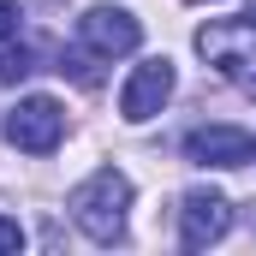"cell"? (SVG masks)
Wrapping results in <instances>:
<instances>
[{
    "label": "cell",
    "mask_w": 256,
    "mask_h": 256,
    "mask_svg": "<svg viewBox=\"0 0 256 256\" xmlns=\"http://www.w3.org/2000/svg\"><path fill=\"white\" fill-rule=\"evenodd\" d=\"M244 18H250V24H256V0H244Z\"/></svg>",
    "instance_id": "11"
},
{
    "label": "cell",
    "mask_w": 256,
    "mask_h": 256,
    "mask_svg": "<svg viewBox=\"0 0 256 256\" xmlns=\"http://www.w3.org/2000/svg\"><path fill=\"white\" fill-rule=\"evenodd\" d=\"M185 155L196 167H244V161H256V137L238 126H196L185 137Z\"/></svg>",
    "instance_id": "7"
},
{
    "label": "cell",
    "mask_w": 256,
    "mask_h": 256,
    "mask_svg": "<svg viewBox=\"0 0 256 256\" xmlns=\"http://www.w3.org/2000/svg\"><path fill=\"white\" fill-rule=\"evenodd\" d=\"M78 42H84L90 54H102V60H114V54H137L143 24L131 18L126 6H90V12L78 18Z\"/></svg>",
    "instance_id": "5"
},
{
    "label": "cell",
    "mask_w": 256,
    "mask_h": 256,
    "mask_svg": "<svg viewBox=\"0 0 256 256\" xmlns=\"http://www.w3.org/2000/svg\"><path fill=\"white\" fill-rule=\"evenodd\" d=\"M6 250H24V226L0 214V256H6Z\"/></svg>",
    "instance_id": "9"
},
{
    "label": "cell",
    "mask_w": 256,
    "mask_h": 256,
    "mask_svg": "<svg viewBox=\"0 0 256 256\" xmlns=\"http://www.w3.org/2000/svg\"><path fill=\"white\" fill-rule=\"evenodd\" d=\"M196 54L214 66L226 84L256 96V24L250 18H214L196 30Z\"/></svg>",
    "instance_id": "2"
},
{
    "label": "cell",
    "mask_w": 256,
    "mask_h": 256,
    "mask_svg": "<svg viewBox=\"0 0 256 256\" xmlns=\"http://www.w3.org/2000/svg\"><path fill=\"white\" fill-rule=\"evenodd\" d=\"M60 137H66V108L54 96H24L6 114V143L24 149V155H54Z\"/></svg>",
    "instance_id": "3"
},
{
    "label": "cell",
    "mask_w": 256,
    "mask_h": 256,
    "mask_svg": "<svg viewBox=\"0 0 256 256\" xmlns=\"http://www.w3.org/2000/svg\"><path fill=\"white\" fill-rule=\"evenodd\" d=\"M232 232V202L220 191H185L179 202V244L185 250H208Z\"/></svg>",
    "instance_id": "4"
},
{
    "label": "cell",
    "mask_w": 256,
    "mask_h": 256,
    "mask_svg": "<svg viewBox=\"0 0 256 256\" xmlns=\"http://www.w3.org/2000/svg\"><path fill=\"white\" fill-rule=\"evenodd\" d=\"M30 72H36V60H30V48H24L18 36H12V42H0V90H6V84H18V78H30Z\"/></svg>",
    "instance_id": "8"
},
{
    "label": "cell",
    "mask_w": 256,
    "mask_h": 256,
    "mask_svg": "<svg viewBox=\"0 0 256 256\" xmlns=\"http://www.w3.org/2000/svg\"><path fill=\"white\" fill-rule=\"evenodd\" d=\"M78 232L90 244H126V208H131V179L120 167H96L78 191L66 196Z\"/></svg>",
    "instance_id": "1"
},
{
    "label": "cell",
    "mask_w": 256,
    "mask_h": 256,
    "mask_svg": "<svg viewBox=\"0 0 256 256\" xmlns=\"http://www.w3.org/2000/svg\"><path fill=\"white\" fill-rule=\"evenodd\" d=\"M167 96H173V60L155 54V60H143L126 78V90H120V114H126L131 126H143V120H155V114L167 108Z\"/></svg>",
    "instance_id": "6"
},
{
    "label": "cell",
    "mask_w": 256,
    "mask_h": 256,
    "mask_svg": "<svg viewBox=\"0 0 256 256\" xmlns=\"http://www.w3.org/2000/svg\"><path fill=\"white\" fill-rule=\"evenodd\" d=\"M12 36H18V6L0 0V42H12Z\"/></svg>",
    "instance_id": "10"
}]
</instances>
